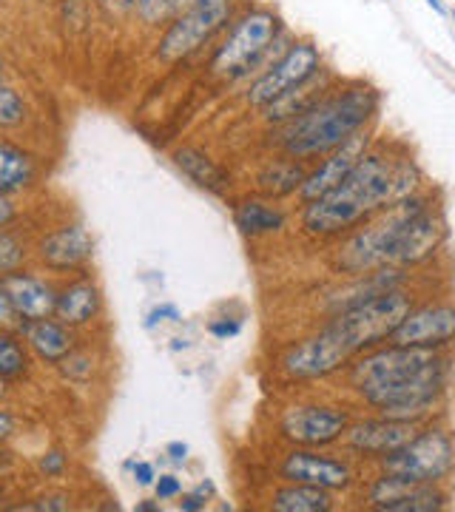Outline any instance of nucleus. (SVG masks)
<instances>
[{
	"label": "nucleus",
	"instance_id": "1",
	"mask_svg": "<svg viewBox=\"0 0 455 512\" xmlns=\"http://www.w3.org/2000/svg\"><path fill=\"white\" fill-rule=\"evenodd\" d=\"M342 393L359 410L427 424L447 404L455 379L453 350H421L384 342L359 353L339 376Z\"/></svg>",
	"mask_w": 455,
	"mask_h": 512
},
{
	"label": "nucleus",
	"instance_id": "2",
	"mask_svg": "<svg viewBox=\"0 0 455 512\" xmlns=\"http://www.w3.org/2000/svg\"><path fill=\"white\" fill-rule=\"evenodd\" d=\"M382 92L367 80H336L308 109L293 120L271 128V148L302 163H316L356 131L376 126Z\"/></svg>",
	"mask_w": 455,
	"mask_h": 512
},
{
	"label": "nucleus",
	"instance_id": "3",
	"mask_svg": "<svg viewBox=\"0 0 455 512\" xmlns=\"http://www.w3.org/2000/svg\"><path fill=\"white\" fill-rule=\"evenodd\" d=\"M399 143L382 137L367 148L356 168L325 197L299 205V231L313 242H336L396 202L393 168Z\"/></svg>",
	"mask_w": 455,
	"mask_h": 512
},
{
	"label": "nucleus",
	"instance_id": "4",
	"mask_svg": "<svg viewBox=\"0 0 455 512\" xmlns=\"http://www.w3.org/2000/svg\"><path fill=\"white\" fill-rule=\"evenodd\" d=\"M293 32L285 26L279 12L271 6H242L228 29L219 37L208 69L225 83H251L262 74L285 49L291 46Z\"/></svg>",
	"mask_w": 455,
	"mask_h": 512
},
{
	"label": "nucleus",
	"instance_id": "5",
	"mask_svg": "<svg viewBox=\"0 0 455 512\" xmlns=\"http://www.w3.org/2000/svg\"><path fill=\"white\" fill-rule=\"evenodd\" d=\"M436 202V194L430 188H424L413 197H404V200L387 205L376 217L362 222L356 231L333 242V248L328 251V268L336 276L350 279V276H364L390 265V251H393L396 239L401 237V231L407 228V222L419 217L421 211H427Z\"/></svg>",
	"mask_w": 455,
	"mask_h": 512
},
{
	"label": "nucleus",
	"instance_id": "6",
	"mask_svg": "<svg viewBox=\"0 0 455 512\" xmlns=\"http://www.w3.org/2000/svg\"><path fill=\"white\" fill-rule=\"evenodd\" d=\"M373 470L407 484H450L455 478V433L438 419L427 421L407 444L376 461Z\"/></svg>",
	"mask_w": 455,
	"mask_h": 512
},
{
	"label": "nucleus",
	"instance_id": "7",
	"mask_svg": "<svg viewBox=\"0 0 455 512\" xmlns=\"http://www.w3.org/2000/svg\"><path fill=\"white\" fill-rule=\"evenodd\" d=\"M356 359L353 348L328 319L305 336L288 342L276 356V376L285 384H316L339 379Z\"/></svg>",
	"mask_w": 455,
	"mask_h": 512
},
{
	"label": "nucleus",
	"instance_id": "8",
	"mask_svg": "<svg viewBox=\"0 0 455 512\" xmlns=\"http://www.w3.org/2000/svg\"><path fill=\"white\" fill-rule=\"evenodd\" d=\"M416 302H419V291L413 285H401V288L379 293L373 299H364L347 311L333 313V316H328V322L359 356L364 350L390 342V336L396 333L401 319L410 313Z\"/></svg>",
	"mask_w": 455,
	"mask_h": 512
},
{
	"label": "nucleus",
	"instance_id": "9",
	"mask_svg": "<svg viewBox=\"0 0 455 512\" xmlns=\"http://www.w3.org/2000/svg\"><path fill=\"white\" fill-rule=\"evenodd\" d=\"M364 470V464L336 447H285L273 464V478L322 487L336 495H350L362 484Z\"/></svg>",
	"mask_w": 455,
	"mask_h": 512
},
{
	"label": "nucleus",
	"instance_id": "10",
	"mask_svg": "<svg viewBox=\"0 0 455 512\" xmlns=\"http://www.w3.org/2000/svg\"><path fill=\"white\" fill-rule=\"evenodd\" d=\"M356 404L302 399L288 404L276 419V439L285 447H339L347 424L356 416Z\"/></svg>",
	"mask_w": 455,
	"mask_h": 512
},
{
	"label": "nucleus",
	"instance_id": "11",
	"mask_svg": "<svg viewBox=\"0 0 455 512\" xmlns=\"http://www.w3.org/2000/svg\"><path fill=\"white\" fill-rule=\"evenodd\" d=\"M325 69V57L319 52V46L310 37H296L291 46L285 49V55H279L262 74H256L254 80L245 86V106L262 111L271 106L273 100H279L282 94H288L296 86L308 83L310 77Z\"/></svg>",
	"mask_w": 455,
	"mask_h": 512
},
{
	"label": "nucleus",
	"instance_id": "12",
	"mask_svg": "<svg viewBox=\"0 0 455 512\" xmlns=\"http://www.w3.org/2000/svg\"><path fill=\"white\" fill-rule=\"evenodd\" d=\"M356 493L359 507L370 512H444L453 504L447 484H407L379 470L364 476Z\"/></svg>",
	"mask_w": 455,
	"mask_h": 512
},
{
	"label": "nucleus",
	"instance_id": "13",
	"mask_svg": "<svg viewBox=\"0 0 455 512\" xmlns=\"http://www.w3.org/2000/svg\"><path fill=\"white\" fill-rule=\"evenodd\" d=\"M237 15V6H194L174 15L157 43V57L177 63L182 57L200 52L205 43L219 37Z\"/></svg>",
	"mask_w": 455,
	"mask_h": 512
},
{
	"label": "nucleus",
	"instance_id": "14",
	"mask_svg": "<svg viewBox=\"0 0 455 512\" xmlns=\"http://www.w3.org/2000/svg\"><path fill=\"white\" fill-rule=\"evenodd\" d=\"M419 427L421 424H413V421L387 419V416L364 410L362 416H353V421L347 424L345 439L339 447L364 467H373L376 461H382L384 456H390L401 444L413 439Z\"/></svg>",
	"mask_w": 455,
	"mask_h": 512
},
{
	"label": "nucleus",
	"instance_id": "15",
	"mask_svg": "<svg viewBox=\"0 0 455 512\" xmlns=\"http://www.w3.org/2000/svg\"><path fill=\"white\" fill-rule=\"evenodd\" d=\"M393 345L421 350H453L455 348V299L427 296L419 299L410 313L401 319L396 333L390 336Z\"/></svg>",
	"mask_w": 455,
	"mask_h": 512
},
{
	"label": "nucleus",
	"instance_id": "16",
	"mask_svg": "<svg viewBox=\"0 0 455 512\" xmlns=\"http://www.w3.org/2000/svg\"><path fill=\"white\" fill-rule=\"evenodd\" d=\"M447 239H450V225L436 202L407 222V228L401 231V237L390 251V265L404 271H419L447 248Z\"/></svg>",
	"mask_w": 455,
	"mask_h": 512
},
{
	"label": "nucleus",
	"instance_id": "17",
	"mask_svg": "<svg viewBox=\"0 0 455 512\" xmlns=\"http://www.w3.org/2000/svg\"><path fill=\"white\" fill-rule=\"evenodd\" d=\"M376 140H379L376 137V126H367L362 131H356L342 146L333 148L330 154H325L322 160L310 163L308 177H305V183H302L299 194H296V202L299 205H308V202L319 200L328 191H333L356 168V163L362 160L364 154H367V148L373 146Z\"/></svg>",
	"mask_w": 455,
	"mask_h": 512
},
{
	"label": "nucleus",
	"instance_id": "18",
	"mask_svg": "<svg viewBox=\"0 0 455 512\" xmlns=\"http://www.w3.org/2000/svg\"><path fill=\"white\" fill-rule=\"evenodd\" d=\"M413 282H416V274H413V271L393 268V265H384L379 271H370V274L364 276L342 279V285H336V288L325 296V316L347 311V308L359 305L364 299H373V296H379V293L393 291V288H401V285H413Z\"/></svg>",
	"mask_w": 455,
	"mask_h": 512
},
{
	"label": "nucleus",
	"instance_id": "19",
	"mask_svg": "<svg viewBox=\"0 0 455 512\" xmlns=\"http://www.w3.org/2000/svg\"><path fill=\"white\" fill-rule=\"evenodd\" d=\"M91 254H94V242L83 225H63V228L49 231L37 242L40 265L55 274H69V271L86 268L91 262Z\"/></svg>",
	"mask_w": 455,
	"mask_h": 512
},
{
	"label": "nucleus",
	"instance_id": "20",
	"mask_svg": "<svg viewBox=\"0 0 455 512\" xmlns=\"http://www.w3.org/2000/svg\"><path fill=\"white\" fill-rule=\"evenodd\" d=\"M231 220L245 239H271L288 231L291 214L279 202L259 194H245L231 205Z\"/></svg>",
	"mask_w": 455,
	"mask_h": 512
},
{
	"label": "nucleus",
	"instance_id": "21",
	"mask_svg": "<svg viewBox=\"0 0 455 512\" xmlns=\"http://www.w3.org/2000/svg\"><path fill=\"white\" fill-rule=\"evenodd\" d=\"M3 288L9 293L15 313H18L20 322H29V319H46V316H55L57 305V288L35 274H9L0 279Z\"/></svg>",
	"mask_w": 455,
	"mask_h": 512
},
{
	"label": "nucleus",
	"instance_id": "22",
	"mask_svg": "<svg viewBox=\"0 0 455 512\" xmlns=\"http://www.w3.org/2000/svg\"><path fill=\"white\" fill-rule=\"evenodd\" d=\"M308 163L293 160L288 154H273L265 163L254 171V194L265 197V200L282 202L291 200L299 194V188L308 177Z\"/></svg>",
	"mask_w": 455,
	"mask_h": 512
},
{
	"label": "nucleus",
	"instance_id": "23",
	"mask_svg": "<svg viewBox=\"0 0 455 512\" xmlns=\"http://www.w3.org/2000/svg\"><path fill=\"white\" fill-rule=\"evenodd\" d=\"M18 328L23 342H26V348L32 350L37 359L46 362V365H63L74 353L72 328L63 325L57 316L18 322Z\"/></svg>",
	"mask_w": 455,
	"mask_h": 512
},
{
	"label": "nucleus",
	"instance_id": "24",
	"mask_svg": "<svg viewBox=\"0 0 455 512\" xmlns=\"http://www.w3.org/2000/svg\"><path fill=\"white\" fill-rule=\"evenodd\" d=\"M342 495L310 487V484H291L276 481V487L265 495V507L271 512H336Z\"/></svg>",
	"mask_w": 455,
	"mask_h": 512
},
{
	"label": "nucleus",
	"instance_id": "25",
	"mask_svg": "<svg viewBox=\"0 0 455 512\" xmlns=\"http://www.w3.org/2000/svg\"><path fill=\"white\" fill-rule=\"evenodd\" d=\"M103 311V293L91 279H74L57 291L55 316L69 328H86Z\"/></svg>",
	"mask_w": 455,
	"mask_h": 512
},
{
	"label": "nucleus",
	"instance_id": "26",
	"mask_svg": "<svg viewBox=\"0 0 455 512\" xmlns=\"http://www.w3.org/2000/svg\"><path fill=\"white\" fill-rule=\"evenodd\" d=\"M336 80H339L336 72H330L328 66H325V69L316 74V77H310L308 83L296 86V89H291L288 94H282L279 100H273L271 106H265V109L259 111V120H262L268 128H276V126H282V123H288V120H293L296 114H302V111L308 109L310 103H313L319 94L328 92Z\"/></svg>",
	"mask_w": 455,
	"mask_h": 512
},
{
	"label": "nucleus",
	"instance_id": "27",
	"mask_svg": "<svg viewBox=\"0 0 455 512\" xmlns=\"http://www.w3.org/2000/svg\"><path fill=\"white\" fill-rule=\"evenodd\" d=\"M174 163H177V168H180L191 183H197L200 188H205L208 194L222 197V194L231 191V174H228L214 157H208L202 148H177V151H174Z\"/></svg>",
	"mask_w": 455,
	"mask_h": 512
},
{
	"label": "nucleus",
	"instance_id": "28",
	"mask_svg": "<svg viewBox=\"0 0 455 512\" xmlns=\"http://www.w3.org/2000/svg\"><path fill=\"white\" fill-rule=\"evenodd\" d=\"M37 180L35 157L26 148L0 140V194H20Z\"/></svg>",
	"mask_w": 455,
	"mask_h": 512
},
{
	"label": "nucleus",
	"instance_id": "29",
	"mask_svg": "<svg viewBox=\"0 0 455 512\" xmlns=\"http://www.w3.org/2000/svg\"><path fill=\"white\" fill-rule=\"evenodd\" d=\"M29 373V348L12 328H0V379L15 382Z\"/></svg>",
	"mask_w": 455,
	"mask_h": 512
},
{
	"label": "nucleus",
	"instance_id": "30",
	"mask_svg": "<svg viewBox=\"0 0 455 512\" xmlns=\"http://www.w3.org/2000/svg\"><path fill=\"white\" fill-rule=\"evenodd\" d=\"M26 259H29L26 242H23L18 234H12V231L0 228V279L23 271Z\"/></svg>",
	"mask_w": 455,
	"mask_h": 512
},
{
	"label": "nucleus",
	"instance_id": "31",
	"mask_svg": "<svg viewBox=\"0 0 455 512\" xmlns=\"http://www.w3.org/2000/svg\"><path fill=\"white\" fill-rule=\"evenodd\" d=\"M26 123V103L12 86L0 80V128H18Z\"/></svg>",
	"mask_w": 455,
	"mask_h": 512
},
{
	"label": "nucleus",
	"instance_id": "32",
	"mask_svg": "<svg viewBox=\"0 0 455 512\" xmlns=\"http://www.w3.org/2000/svg\"><path fill=\"white\" fill-rule=\"evenodd\" d=\"M131 9L148 26H157V23L174 18V0H131Z\"/></svg>",
	"mask_w": 455,
	"mask_h": 512
},
{
	"label": "nucleus",
	"instance_id": "33",
	"mask_svg": "<svg viewBox=\"0 0 455 512\" xmlns=\"http://www.w3.org/2000/svg\"><path fill=\"white\" fill-rule=\"evenodd\" d=\"M217 493V487H214V481H202L197 490H191V493L182 495V501L177 504V510L182 512H202L208 507V501L214 498Z\"/></svg>",
	"mask_w": 455,
	"mask_h": 512
},
{
	"label": "nucleus",
	"instance_id": "34",
	"mask_svg": "<svg viewBox=\"0 0 455 512\" xmlns=\"http://www.w3.org/2000/svg\"><path fill=\"white\" fill-rule=\"evenodd\" d=\"M37 467H40V473L46 478H63L66 470H69V456L63 450H49V453L40 456Z\"/></svg>",
	"mask_w": 455,
	"mask_h": 512
},
{
	"label": "nucleus",
	"instance_id": "35",
	"mask_svg": "<svg viewBox=\"0 0 455 512\" xmlns=\"http://www.w3.org/2000/svg\"><path fill=\"white\" fill-rule=\"evenodd\" d=\"M208 333H211L214 339H219V342L237 339L239 333H242V319H239V316H219V319H211Z\"/></svg>",
	"mask_w": 455,
	"mask_h": 512
},
{
	"label": "nucleus",
	"instance_id": "36",
	"mask_svg": "<svg viewBox=\"0 0 455 512\" xmlns=\"http://www.w3.org/2000/svg\"><path fill=\"white\" fill-rule=\"evenodd\" d=\"M15 510H49V512H60V510H69V498L66 495H43V498H37L35 504H23V507H15Z\"/></svg>",
	"mask_w": 455,
	"mask_h": 512
},
{
	"label": "nucleus",
	"instance_id": "37",
	"mask_svg": "<svg viewBox=\"0 0 455 512\" xmlns=\"http://www.w3.org/2000/svg\"><path fill=\"white\" fill-rule=\"evenodd\" d=\"M154 493L160 501H171V498H180L182 495V481L177 476H160L154 481Z\"/></svg>",
	"mask_w": 455,
	"mask_h": 512
},
{
	"label": "nucleus",
	"instance_id": "38",
	"mask_svg": "<svg viewBox=\"0 0 455 512\" xmlns=\"http://www.w3.org/2000/svg\"><path fill=\"white\" fill-rule=\"evenodd\" d=\"M182 319V313L177 305H160V308H154V311L148 313V319H146V328H154V325H160V322H180Z\"/></svg>",
	"mask_w": 455,
	"mask_h": 512
},
{
	"label": "nucleus",
	"instance_id": "39",
	"mask_svg": "<svg viewBox=\"0 0 455 512\" xmlns=\"http://www.w3.org/2000/svg\"><path fill=\"white\" fill-rule=\"evenodd\" d=\"M18 313H15V305H12V299H9V293L3 288V282H0V328H15L18 325Z\"/></svg>",
	"mask_w": 455,
	"mask_h": 512
},
{
	"label": "nucleus",
	"instance_id": "40",
	"mask_svg": "<svg viewBox=\"0 0 455 512\" xmlns=\"http://www.w3.org/2000/svg\"><path fill=\"white\" fill-rule=\"evenodd\" d=\"M128 467H131V473H134V481H137L140 487H151V484L157 481L154 464H148V461H131Z\"/></svg>",
	"mask_w": 455,
	"mask_h": 512
},
{
	"label": "nucleus",
	"instance_id": "41",
	"mask_svg": "<svg viewBox=\"0 0 455 512\" xmlns=\"http://www.w3.org/2000/svg\"><path fill=\"white\" fill-rule=\"evenodd\" d=\"M237 3L239 0H174V15L194 9V6H237Z\"/></svg>",
	"mask_w": 455,
	"mask_h": 512
},
{
	"label": "nucleus",
	"instance_id": "42",
	"mask_svg": "<svg viewBox=\"0 0 455 512\" xmlns=\"http://www.w3.org/2000/svg\"><path fill=\"white\" fill-rule=\"evenodd\" d=\"M18 220V205L9 200V194H0V228H9Z\"/></svg>",
	"mask_w": 455,
	"mask_h": 512
},
{
	"label": "nucleus",
	"instance_id": "43",
	"mask_svg": "<svg viewBox=\"0 0 455 512\" xmlns=\"http://www.w3.org/2000/svg\"><path fill=\"white\" fill-rule=\"evenodd\" d=\"M165 456L171 458L174 464H185V461H188V444H185V441H171V444L165 447Z\"/></svg>",
	"mask_w": 455,
	"mask_h": 512
},
{
	"label": "nucleus",
	"instance_id": "44",
	"mask_svg": "<svg viewBox=\"0 0 455 512\" xmlns=\"http://www.w3.org/2000/svg\"><path fill=\"white\" fill-rule=\"evenodd\" d=\"M15 427H18V421H15V416H12L9 410H0V444H3V441H6V439H12Z\"/></svg>",
	"mask_w": 455,
	"mask_h": 512
},
{
	"label": "nucleus",
	"instance_id": "45",
	"mask_svg": "<svg viewBox=\"0 0 455 512\" xmlns=\"http://www.w3.org/2000/svg\"><path fill=\"white\" fill-rule=\"evenodd\" d=\"M134 510L137 512H160V498H157V501H140Z\"/></svg>",
	"mask_w": 455,
	"mask_h": 512
},
{
	"label": "nucleus",
	"instance_id": "46",
	"mask_svg": "<svg viewBox=\"0 0 455 512\" xmlns=\"http://www.w3.org/2000/svg\"><path fill=\"white\" fill-rule=\"evenodd\" d=\"M424 3H427L436 15H447V9H444V3H441V0H424Z\"/></svg>",
	"mask_w": 455,
	"mask_h": 512
},
{
	"label": "nucleus",
	"instance_id": "47",
	"mask_svg": "<svg viewBox=\"0 0 455 512\" xmlns=\"http://www.w3.org/2000/svg\"><path fill=\"white\" fill-rule=\"evenodd\" d=\"M114 6H123V9H131V0H111Z\"/></svg>",
	"mask_w": 455,
	"mask_h": 512
},
{
	"label": "nucleus",
	"instance_id": "48",
	"mask_svg": "<svg viewBox=\"0 0 455 512\" xmlns=\"http://www.w3.org/2000/svg\"><path fill=\"white\" fill-rule=\"evenodd\" d=\"M6 399V379H0V402Z\"/></svg>",
	"mask_w": 455,
	"mask_h": 512
},
{
	"label": "nucleus",
	"instance_id": "49",
	"mask_svg": "<svg viewBox=\"0 0 455 512\" xmlns=\"http://www.w3.org/2000/svg\"><path fill=\"white\" fill-rule=\"evenodd\" d=\"M0 77H3V63H0Z\"/></svg>",
	"mask_w": 455,
	"mask_h": 512
},
{
	"label": "nucleus",
	"instance_id": "50",
	"mask_svg": "<svg viewBox=\"0 0 455 512\" xmlns=\"http://www.w3.org/2000/svg\"><path fill=\"white\" fill-rule=\"evenodd\" d=\"M453 20H455V9H453Z\"/></svg>",
	"mask_w": 455,
	"mask_h": 512
}]
</instances>
